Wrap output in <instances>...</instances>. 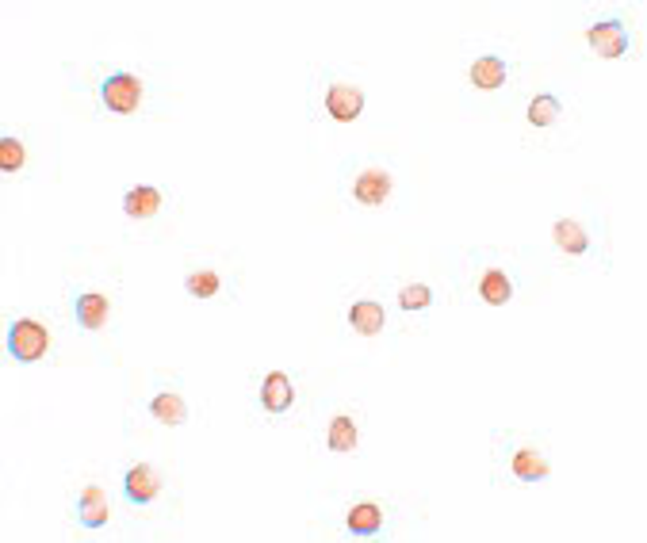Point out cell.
I'll use <instances>...</instances> for the list:
<instances>
[{
	"instance_id": "7",
	"label": "cell",
	"mask_w": 647,
	"mask_h": 543,
	"mask_svg": "<svg viewBox=\"0 0 647 543\" xmlns=\"http://www.w3.org/2000/svg\"><path fill=\"white\" fill-rule=\"evenodd\" d=\"M291 402H295V390H291V379L284 376V371H272V376H265V383H261V406L268 409V414H284Z\"/></svg>"
},
{
	"instance_id": "4",
	"label": "cell",
	"mask_w": 647,
	"mask_h": 543,
	"mask_svg": "<svg viewBox=\"0 0 647 543\" xmlns=\"http://www.w3.org/2000/svg\"><path fill=\"white\" fill-rule=\"evenodd\" d=\"M391 196V173L387 168H364V173L353 180V199L364 203V207H379Z\"/></svg>"
},
{
	"instance_id": "21",
	"label": "cell",
	"mask_w": 647,
	"mask_h": 543,
	"mask_svg": "<svg viewBox=\"0 0 647 543\" xmlns=\"http://www.w3.org/2000/svg\"><path fill=\"white\" fill-rule=\"evenodd\" d=\"M184 287H188L192 298H211L218 295V272H192L184 279Z\"/></svg>"
},
{
	"instance_id": "9",
	"label": "cell",
	"mask_w": 647,
	"mask_h": 543,
	"mask_svg": "<svg viewBox=\"0 0 647 543\" xmlns=\"http://www.w3.org/2000/svg\"><path fill=\"white\" fill-rule=\"evenodd\" d=\"M77 520L85 524V528H100V524H107V498L100 486H88V490H81L77 498Z\"/></svg>"
},
{
	"instance_id": "1",
	"label": "cell",
	"mask_w": 647,
	"mask_h": 543,
	"mask_svg": "<svg viewBox=\"0 0 647 543\" xmlns=\"http://www.w3.org/2000/svg\"><path fill=\"white\" fill-rule=\"evenodd\" d=\"M50 348V333L46 326H39L35 317H20V322H12L8 329V352H12V360H20V364H35V360H43Z\"/></svg>"
},
{
	"instance_id": "5",
	"label": "cell",
	"mask_w": 647,
	"mask_h": 543,
	"mask_svg": "<svg viewBox=\"0 0 647 543\" xmlns=\"http://www.w3.org/2000/svg\"><path fill=\"white\" fill-rule=\"evenodd\" d=\"M326 111H329V119H338V123H353L364 111V92L357 85H334L326 92Z\"/></svg>"
},
{
	"instance_id": "6",
	"label": "cell",
	"mask_w": 647,
	"mask_h": 543,
	"mask_svg": "<svg viewBox=\"0 0 647 543\" xmlns=\"http://www.w3.org/2000/svg\"><path fill=\"white\" fill-rule=\"evenodd\" d=\"M123 494L126 501H135V505H150L157 494H161V475L154 471V467H131L123 478Z\"/></svg>"
},
{
	"instance_id": "17",
	"label": "cell",
	"mask_w": 647,
	"mask_h": 543,
	"mask_svg": "<svg viewBox=\"0 0 647 543\" xmlns=\"http://www.w3.org/2000/svg\"><path fill=\"white\" fill-rule=\"evenodd\" d=\"M150 414L161 421V425H184V417H188V406H184L180 395H173V390H165V395H154L150 402Z\"/></svg>"
},
{
	"instance_id": "16",
	"label": "cell",
	"mask_w": 647,
	"mask_h": 543,
	"mask_svg": "<svg viewBox=\"0 0 647 543\" xmlns=\"http://www.w3.org/2000/svg\"><path fill=\"white\" fill-rule=\"evenodd\" d=\"M479 295H483V303H490V307H506L510 298H513L510 276H506V272H498V268H490L483 279H479Z\"/></svg>"
},
{
	"instance_id": "10",
	"label": "cell",
	"mask_w": 647,
	"mask_h": 543,
	"mask_svg": "<svg viewBox=\"0 0 647 543\" xmlns=\"http://www.w3.org/2000/svg\"><path fill=\"white\" fill-rule=\"evenodd\" d=\"M383 322H387V314H383L379 303H372V298L353 303V310H349V326H353L357 333H364V337H376L383 329Z\"/></svg>"
},
{
	"instance_id": "15",
	"label": "cell",
	"mask_w": 647,
	"mask_h": 543,
	"mask_svg": "<svg viewBox=\"0 0 647 543\" xmlns=\"http://www.w3.org/2000/svg\"><path fill=\"white\" fill-rule=\"evenodd\" d=\"M379 524H383V509L376 501H360L349 509V532L353 536H376Z\"/></svg>"
},
{
	"instance_id": "8",
	"label": "cell",
	"mask_w": 647,
	"mask_h": 543,
	"mask_svg": "<svg viewBox=\"0 0 647 543\" xmlns=\"http://www.w3.org/2000/svg\"><path fill=\"white\" fill-rule=\"evenodd\" d=\"M510 77V69L502 58H494V54H487V58H475L471 62V85L475 88H483V92H494V88H502Z\"/></svg>"
},
{
	"instance_id": "18",
	"label": "cell",
	"mask_w": 647,
	"mask_h": 543,
	"mask_svg": "<svg viewBox=\"0 0 647 543\" xmlns=\"http://www.w3.org/2000/svg\"><path fill=\"white\" fill-rule=\"evenodd\" d=\"M548 459L541 456V452H532V447H521V452L513 456V475L521 478V482H541V478H548Z\"/></svg>"
},
{
	"instance_id": "12",
	"label": "cell",
	"mask_w": 647,
	"mask_h": 543,
	"mask_svg": "<svg viewBox=\"0 0 647 543\" xmlns=\"http://www.w3.org/2000/svg\"><path fill=\"white\" fill-rule=\"evenodd\" d=\"M157 207H161V192L157 188H131L123 196V211H126V218H154L157 215Z\"/></svg>"
},
{
	"instance_id": "11",
	"label": "cell",
	"mask_w": 647,
	"mask_h": 543,
	"mask_svg": "<svg viewBox=\"0 0 647 543\" xmlns=\"http://www.w3.org/2000/svg\"><path fill=\"white\" fill-rule=\"evenodd\" d=\"M107 314H112V303H107L104 295L88 291V295L77 298V326L81 329H100L107 322Z\"/></svg>"
},
{
	"instance_id": "22",
	"label": "cell",
	"mask_w": 647,
	"mask_h": 543,
	"mask_svg": "<svg viewBox=\"0 0 647 543\" xmlns=\"http://www.w3.org/2000/svg\"><path fill=\"white\" fill-rule=\"evenodd\" d=\"M433 303V291L430 287H425V284H410V287H402L399 291V307L402 310H425V307H430Z\"/></svg>"
},
{
	"instance_id": "3",
	"label": "cell",
	"mask_w": 647,
	"mask_h": 543,
	"mask_svg": "<svg viewBox=\"0 0 647 543\" xmlns=\"http://www.w3.org/2000/svg\"><path fill=\"white\" fill-rule=\"evenodd\" d=\"M586 43L594 46L602 58H621V54H628V46H632V39H628V31L624 24L617 20H609V24H594L586 31Z\"/></svg>"
},
{
	"instance_id": "14",
	"label": "cell",
	"mask_w": 647,
	"mask_h": 543,
	"mask_svg": "<svg viewBox=\"0 0 647 543\" xmlns=\"http://www.w3.org/2000/svg\"><path fill=\"white\" fill-rule=\"evenodd\" d=\"M329 447L334 452H357V444H360V425L349 417V414H338L334 421H329Z\"/></svg>"
},
{
	"instance_id": "13",
	"label": "cell",
	"mask_w": 647,
	"mask_h": 543,
	"mask_svg": "<svg viewBox=\"0 0 647 543\" xmlns=\"http://www.w3.org/2000/svg\"><path fill=\"white\" fill-rule=\"evenodd\" d=\"M551 241L563 249V253H571V256H582L586 249H590V241H586V230L579 226V222H571V218H560L556 226H551Z\"/></svg>"
},
{
	"instance_id": "2",
	"label": "cell",
	"mask_w": 647,
	"mask_h": 543,
	"mask_svg": "<svg viewBox=\"0 0 647 543\" xmlns=\"http://www.w3.org/2000/svg\"><path fill=\"white\" fill-rule=\"evenodd\" d=\"M100 100L107 111H116V116H131L142 104V81L135 73H112V77L100 85Z\"/></svg>"
},
{
	"instance_id": "19",
	"label": "cell",
	"mask_w": 647,
	"mask_h": 543,
	"mask_svg": "<svg viewBox=\"0 0 647 543\" xmlns=\"http://www.w3.org/2000/svg\"><path fill=\"white\" fill-rule=\"evenodd\" d=\"M560 119V100L556 96H536L529 104V123L532 126H551Z\"/></svg>"
},
{
	"instance_id": "20",
	"label": "cell",
	"mask_w": 647,
	"mask_h": 543,
	"mask_svg": "<svg viewBox=\"0 0 647 543\" xmlns=\"http://www.w3.org/2000/svg\"><path fill=\"white\" fill-rule=\"evenodd\" d=\"M24 161H27V149L20 138H0V168L5 173H20Z\"/></svg>"
}]
</instances>
